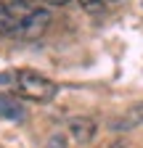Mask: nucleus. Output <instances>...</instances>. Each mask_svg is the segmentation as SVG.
<instances>
[{
	"mask_svg": "<svg viewBox=\"0 0 143 148\" xmlns=\"http://www.w3.org/2000/svg\"><path fill=\"white\" fill-rule=\"evenodd\" d=\"M77 3H80V8L90 11V13H98V11H103V0H77Z\"/></svg>",
	"mask_w": 143,
	"mask_h": 148,
	"instance_id": "obj_6",
	"label": "nucleus"
},
{
	"mask_svg": "<svg viewBox=\"0 0 143 148\" xmlns=\"http://www.w3.org/2000/svg\"><path fill=\"white\" fill-rule=\"evenodd\" d=\"M50 11L48 8H32L29 11V16L24 18V21L19 24V37H24V40H34V37H40L45 29H48V24H50Z\"/></svg>",
	"mask_w": 143,
	"mask_h": 148,
	"instance_id": "obj_2",
	"label": "nucleus"
},
{
	"mask_svg": "<svg viewBox=\"0 0 143 148\" xmlns=\"http://www.w3.org/2000/svg\"><path fill=\"white\" fill-rule=\"evenodd\" d=\"M13 3H16V0H0V5H6V8H8V5H13Z\"/></svg>",
	"mask_w": 143,
	"mask_h": 148,
	"instance_id": "obj_9",
	"label": "nucleus"
},
{
	"mask_svg": "<svg viewBox=\"0 0 143 148\" xmlns=\"http://www.w3.org/2000/svg\"><path fill=\"white\" fill-rule=\"evenodd\" d=\"M0 119L6 122H24L27 119V106L11 95V92H0Z\"/></svg>",
	"mask_w": 143,
	"mask_h": 148,
	"instance_id": "obj_3",
	"label": "nucleus"
},
{
	"mask_svg": "<svg viewBox=\"0 0 143 148\" xmlns=\"http://www.w3.org/2000/svg\"><path fill=\"white\" fill-rule=\"evenodd\" d=\"M27 3H32V0H27Z\"/></svg>",
	"mask_w": 143,
	"mask_h": 148,
	"instance_id": "obj_11",
	"label": "nucleus"
},
{
	"mask_svg": "<svg viewBox=\"0 0 143 148\" xmlns=\"http://www.w3.org/2000/svg\"><path fill=\"white\" fill-rule=\"evenodd\" d=\"M48 5H64V3H69V0H45Z\"/></svg>",
	"mask_w": 143,
	"mask_h": 148,
	"instance_id": "obj_8",
	"label": "nucleus"
},
{
	"mask_svg": "<svg viewBox=\"0 0 143 148\" xmlns=\"http://www.w3.org/2000/svg\"><path fill=\"white\" fill-rule=\"evenodd\" d=\"M96 122L90 119V116H80V119H72L69 122V135H72V140H74L77 145H87L93 138H96Z\"/></svg>",
	"mask_w": 143,
	"mask_h": 148,
	"instance_id": "obj_4",
	"label": "nucleus"
},
{
	"mask_svg": "<svg viewBox=\"0 0 143 148\" xmlns=\"http://www.w3.org/2000/svg\"><path fill=\"white\" fill-rule=\"evenodd\" d=\"M48 148H66V145H64V135H53V138L48 140Z\"/></svg>",
	"mask_w": 143,
	"mask_h": 148,
	"instance_id": "obj_7",
	"label": "nucleus"
},
{
	"mask_svg": "<svg viewBox=\"0 0 143 148\" xmlns=\"http://www.w3.org/2000/svg\"><path fill=\"white\" fill-rule=\"evenodd\" d=\"M16 32H19L16 18L11 16V11L6 5H0V37H3V34H16Z\"/></svg>",
	"mask_w": 143,
	"mask_h": 148,
	"instance_id": "obj_5",
	"label": "nucleus"
},
{
	"mask_svg": "<svg viewBox=\"0 0 143 148\" xmlns=\"http://www.w3.org/2000/svg\"><path fill=\"white\" fill-rule=\"evenodd\" d=\"M16 90H19V95L29 98V101H37V103H45L50 101L53 95H56V82H50L48 77H43V74L32 71V69H21L16 71Z\"/></svg>",
	"mask_w": 143,
	"mask_h": 148,
	"instance_id": "obj_1",
	"label": "nucleus"
},
{
	"mask_svg": "<svg viewBox=\"0 0 143 148\" xmlns=\"http://www.w3.org/2000/svg\"><path fill=\"white\" fill-rule=\"evenodd\" d=\"M111 148H124V143H122V140H117V143H114Z\"/></svg>",
	"mask_w": 143,
	"mask_h": 148,
	"instance_id": "obj_10",
	"label": "nucleus"
}]
</instances>
